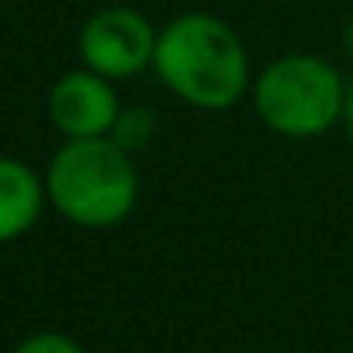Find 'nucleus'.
I'll return each instance as SVG.
<instances>
[{"label":"nucleus","mask_w":353,"mask_h":353,"mask_svg":"<svg viewBox=\"0 0 353 353\" xmlns=\"http://www.w3.org/2000/svg\"><path fill=\"white\" fill-rule=\"evenodd\" d=\"M343 49H346V56L353 59V14H350L346 25H343Z\"/></svg>","instance_id":"obj_10"},{"label":"nucleus","mask_w":353,"mask_h":353,"mask_svg":"<svg viewBox=\"0 0 353 353\" xmlns=\"http://www.w3.org/2000/svg\"><path fill=\"white\" fill-rule=\"evenodd\" d=\"M52 208L83 229H111L125 222L139 201V173L132 152L111 135L66 139L46 170Z\"/></svg>","instance_id":"obj_2"},{"label":"nucleus","mask_w":353,"mask_h":353,"mask_svg":"<svg viewBox=\"0 0 353 353\" xmlns=\"http://www.w3.org/2000/svg\"><path fill=\"white\" fill-rule=\"evenodd\" d=\"M121 149L135 152V149H145L156 135V114L149 108H121L111 132H108Z\"/></svg>","instance_id":"obj_7"},{"label":"nucleus","mask_w":353,"mask_h":353,"mask_svg":"<svg viewBox=\"0 0 353 353\" xmlns=\"http://www.w3.org/2000/svg\"><path fill=\"white\" fill-rule=\"evenodd\" d=\"M343 125H346V135H350V142H353V83H350V90H346V108H343Z\"/></svg>","instance_id":"obj_9"},{"label":"nucleus","mask_w":353,"mask_h":353,"mask_svg":"<svg viewBox=\"0 0 353 353\" xmlns=\"http://www.w3.org/2000/svg\"><path fill=\"white\" fill-rule=\"evenodd\" d=\"M14 353H83V346L63 332H35L14 346Z\"/></svg>","instance_id":"obj_8"},{"label":"nucleus","mask_w":353,"mask_h":353,"mask_svg":"<svg viewBox=\"0 0 353 353\" xmlns=\"http://www.w3.org/2000/svg\"><path fill=\"white\" fill-rule=\"evenodd\" d=\"M350 83L339 70L312 52H288L263 66L253 80V108L260 121L284 139H315L343 121Z\"/></svg>","instance_id":"obj_3"},{"label":"nucleus","mask_w":353,"mask_h":353,"mask_svg":"<svg viewBox=\"0 0 353 353\" xmlns=\"http://www.w3.org/2000/svg\"><path fill=\"white\" fill-rule=\"evenodd\" d=\"M46 198V184L32 166L0 156V243L25 236L39 222Z\"/></svg>","instance_id":"obj_6"},{"label":"nucleus","mask_w":353,"mask_h":353,"mask_svg":"<svg viewBox=\"0 0 353 353\" xmlns=\"http://www.w3.org/2000/svg\"><path fill=\"white\" fill-rule=\"evenodd\" d=\"M152 70L166 90L201 111L239 104L250 87V52L232 25L215 14H181L156 35Z\"/></svg>","instance_id":"obj_1"},{"label":"nucleus","mask_w":353,"mask_h":353,"mask_svg":"<svg viewBox=\"0 0 353 353\" xmlns=\"http://www.w3.org/2000/svg\"><path fill=\"white\" fill-rule=\"evenodd\" d=\"M121 104L108 77L94 70L63 73L49 90V118L66 139H97L108 135Z\"/></svg>","instance_id":"obj_5"},{"label":"nucleus","mask_w":353,"mask_h":353,"mask_svg":"<svg viewBox=\"0 0 353 353\" xmlns=\"http://www.w3.org/2000/svg\"><path fill=\"white\" fill-rule=\"evenodd\" d=\"M156 35L159 32L145 14L132 8H104L80 28V59L108 80H125L152 66Z\"/></svg>","instance_id":"obj_4"}]
</instances>
